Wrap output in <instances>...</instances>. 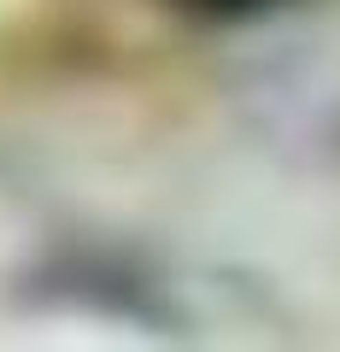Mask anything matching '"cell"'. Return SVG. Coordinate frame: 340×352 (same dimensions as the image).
<instances>
[{
    "instance_id": "cell-1",
    "label": "cell",
    "mask_w": 340,
    "mask_h": 352,
    "mask_svg": "<svg viewBox=\"0 0 340 352\" xmlns=\"http://www.w3.org/2000/svg\"><path fill=\"white\" fill-rule=\"evenodd\" d=\"M182 6L200 18H258L270 6H282V0H182Z\"/></svg>"
}]
</instances>
